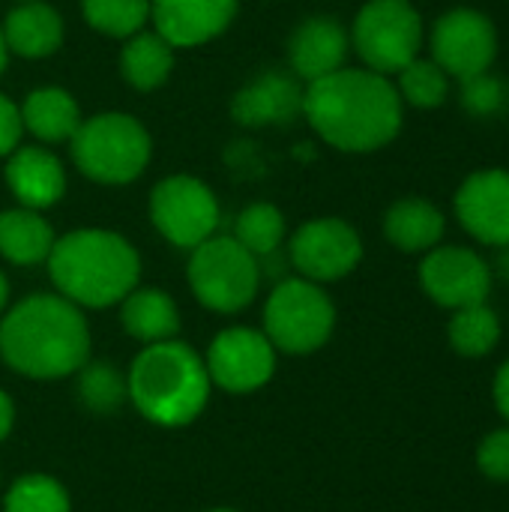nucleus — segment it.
I'll return each instance as SVG.
<instances>
[{
	"mask_svg": "<svg viewBox=\"0 0 509 512\" xmlns=\"http://www.w3.org/2000/svg\"><path fill=\"white\" fill-rule=\"evenodd\" d=\"M405 102L387 75L372 69H336L303 90V117L336 150L372 153L402 129Z\"/></svg>",
	"mask_w": 509,
	"mask_h": 512,
	"instance_id": "f257e3e1",
	"label": "nucleus"
},
{
	"mask_svg": "<svg viewBox=\"0 0 509 512\" xmlns=\"http://www.w3.org/2000/svg\"><path fill=\"white\" fill-rule=\"evenodd\" d=\"M3 363L33 381L75 375L90 357V330L81 306L60 294H33L0 321Z\"/></svg>",
	"mask_w": 509,
	"mask_h": 512,
	"instance_id": "f03ea898",
	"label": "nucleus"
},
{
	"mask_svg": "<svg viewBox=\"0 0 509 512\" xmlns=\"http://www.w3.org/2000/svg\"><path fill=\"white\" fill-rule=\"evenodd\" d=\"M48 273L57 294L84 309H108L138 288L141 258L135 246L105 228H81L54 240Z\"/></svg>",
	"mask_w": 509,
	"mask_h": 512,
	"instance_id": "7ed1b4c3",
	"label": "nucleus"
},
{
	"mask_svg": "<svg viewBox=\"0 0 509 512\" xmlns=\"http://www.w3.org/2000/svg\"><path fill=\"white\" fill-rule=\"evenodd\" d=\"M210 387L204 360L177 339L147 345L126 375V393L138 414L165 429L198 420L210 399Z\"/></svg>",
	"mask_w": 509,
	"mask_h": 512,
	"instance_id": "20e7f679",
	"label": "nucleus"
},
{
	"mask_svg": "<svg viewBox=\"0 0 509 512\" xmlns=\"http://www.w3.org/2000/svg\"><path fill=\"white\" fill-rule=\"evenodd\" d=\"M75 168L102 186H126L138 180L153 156L150 132L123 111H105L81 120L69 141Z\"/></svg>",
	"mask_w": 509,
	"mask_h": 512,
	"instance_id": "39448f33",
	"label": "nucleus"
},
{
	"mask_svg": "<svg viewBox=\"0 0 509 512\" xmlns=\"http://www.w3.org/2000/svg\"><path fill=\"white\" fill-rule=\"evenodd\" d=\"M336 327V306L318 282L285 279L273 288L264 306V336L282 354H315Z\"/></svg>",
	"mask_w": 509,
	"mask_h": 512,
	"instance_id": "423d86ee",
	"label": "nucleus"
},
{
	"mask_svg": "<svg viewBox=\"0 0 509 512\" xmlns=\"http://www.w3.org/2000/svg\"><path fill=\"white\" fill-rule=\"evenodd\" d=\"M189 288L201 306L219 315L243 312L261 285L258 258L243 249L234 237H210L192 249L186 267Z\"/></svg>",
	"mask_w": 509,
	"mask_h": 512,
	"instance_id": "0eeeda50",
	"label": "nucleus"
},
{
	"mask_svg": "<svg viewBox=\"0 0 509 512\" xmlns=\"http://www.w3.org/2000/svg\"><path fill=\"white\" fill-rule=\"evenodd\" d=\"M348 36L366 69L390 78L420 57L423 18L411 0H369L357 12Z\"/></svg>",
	"mask_w": 509,
	"mask_h": 512,
	"instance_id": "6e6552de",
	"label": "nucleus"
},
{
	"mask_svg": "<svg viewBox=\"0 0 509 512\" xmlns=\"http://www.w3.org/2000/svg\"><path fill=\"white\" fill-rule=\"evenodd\" d=\"M150 219L177 249H195L219 228V201L210 186L189 174L165 177L150 192Z\"/></svg>",
	"mask_w": 509,
	"mask_h": 512,
	"instance_id": "1a4fd4ad",
	"label": "nucleus"
},
{
	"mask_svg": "<svg viewBox=\"0 0 509 512\" xmlns=\"http://www.w3.org/2000/svg\"><path fill=\"white\" fill-rule=\"evenodd\" d=\"M432 60L459 81L483 75L498 57V30L489 15L477 9H450L432 27Z\"/></svg>",
	"mask_w": 509,
	"mask_h": 512,
	"instance_id": "9d476101",
	"label": "nucleus"
},
{
	"mask_svg": "<svg viewBox=\"0 0 509 512\" xmlns=\"http://www.w3.org/2000/svg\"><path fill=\"white\" fill-rule=\"evenodd\" d=\"M363 261V240L345 219L324 216L300 225L291 237V264L309 282H339Z\"/></svg>",
	"mask_w": 509,
	"mask_h": 512,
	"instance_id": "9b49d317",
	"label": "nucleus"
},
{
	"mask_svg": "<svg viewBox=\"0 0 509 512\" xmlns=\"http://www.w3.org/2000/svg\"><path fill=\"white\" fill-rule=\"evenodd\" d=\"M204 366L210 384L225 393H255L276 372V348L261 330L231 327L210 342Z\"/></svg>",
	"mask_w": 509,
	"mask_h": 512,
	"instance_id": "f8f14e48",
	"label": "nucleus"
},
{
	"mask_svg": "<svg viewBox=\"0 0 509 512\" xmlns=\"http://www.w3.org/2000/svg\"><path fill=\"white\" fill-rule=\"evenodd\" d=\"M423 291L444 309H465L489 300L492 270L465 246H435L420 264Z\"/></svg>",
	"mask_w": 509,
	"mask_h": 512,
	"instance_id": "ddd939ff",
	"label": "nucleus"
},
{
	"mask_svg": "<svg viewBox=\"0 0 509 512\" xmlns=\"http://www.w3.org/2000/svg\"><path fill=\"white\" fill-rule=\"evenodd\" d=\"M462 228L483 246L509 249V171L483 168L465 177L456 192Z\"/></svg>",
	"mask_w": 509,
	"mask_h": 512,
	"instance_id": "4468645a",
	"label": "nucleus"
},
{
	"mask_svg": "<svg viewBox=\"0 0 509 512\" xmlns=\"http://www.w3.org/2000/svg\"><path fill=\"white\" fill-rule=\"evenodd\" d=\"M240 0H150V21L171 48H195L222 36Z\"/></svg>",
	"mask_w": 509,
	"mask_h": 512,
	"instance_id": "2eb2a0df",
	"label": "nucleus"
},
{
	"mask_svg": "<svg viewBox=\"0 0 509 512\" xmlns=\"http://www.w3.org/2000/svg\"><path fill=\"white\" fill-rule=\"evenodd\" d=\"M351 48V36L348 30L330 18V15H315L306 18L288 39V60L291 69L300 81L312 84L336 69L345 66Z\"/></svg>",
	"mask_w": 509,
	"mask_h": 512,
	"instance_id": "dca6fc26",
	"label": "nucleus"
},
{
	"mask_svg": "<svg viewBox=\"0 0 509 512\" xmlns=\"http://www.w3.org/2000/svg\"><path fill=\"white\" fill-rule=\"evenodd\" d=\"M303 90L300 78L285 72H264L246 87H240L231 99V117L240 126H279L303 114Z\"/></svg>",
	"mask_w": 509,
	"mask_h": 512,
	"instance_id": "f3484780",
	"label": "nucleus"
},
{
	"mask_svg": "<svg viewBox=\"0 0 509 512\" xmlns=\"http://www.w3.org/2000/svg\"><path fill=\"white\" fill-rule=\"evenodd\" d=\"M6 186L27 210L54 207L66 192V171L60 159L36 144L15 147L6 162Z\"/></svg>",
	"mask_w": 509,
	"mask_h": 512,
	"instance_id": "a211bd4d",
	"label": "nucleus"
},
{
	"mask_svg": "<svg viewBox=\"0 0 509 512\" xmlns=\"http://www.w3.org/2000/svg\"><path fill=\"white\" fill-rule=\"evenodd\" d=\"M0 30H3L9 54L27 57V60L48 57L63 45V18L54 6L42 0H27L9 9Z\"/></svg>",
	"mask_w": 509,
	"mask_h": 512,
	"instance_id": "6ab92c4d",
	"label": "nucleus"
},
{
	"mask_svg": "<svg viewBox=\"0 0 509 512\" xmlns=\"http://www.w3.org/2000/svg\"><path fill=\"white\" fill-rule=\"evenodd\" d=\"M18 108L24 129L42 144H66L81 126V108L63 87H36Z\"/></svg>",
	"mask_w": 509,
	"mask_h": 512,
	"instance_id": "aec40b11",
	"label": "nucleus"
},
{
	"mask_svg": "<svg viewBox=\"0 0 509 512\" xmlns=\"http://www.w3.org/2000/svg\"><path fill=\"white\" fill-rule=\"evenodd\" d=\"M120 321L123 330L144 345L168 342L180 333V309L159 288H132L120 300Z\"/></svg>",
	"mask_w": 509,
	"mask_h": 512,
	"instance_id": "412c9836",
	"label": "nucleus"
},
{
	"mask_svg": "<svg viewBox=\"0 0 509 512\" xmlns=\"http://www.w3.org/2000/svg\"><path fill=\"white\" fill-rule=\"evenodd\" d=\"M444 228V213L426 198H402L384 216V234L402 252H429L441 246Z\"/></svg>",
	"mask_w": 509,
	"mask_h": 512,
	"instance_id": "4be33fe9",
	"label": "nucleus"
},
{
	"mask_svg": "<svg viewBox=\"0 0 509 512\" xmlns=\"http://www.w3.org/2000/svg\"><path fill=\"white\" fill-rule=\"evenodd\" d=\"M54 228L39 216V210L15 207L0 213V258L15 267L45 264L54 249Z\"/></svg>",
	"mask_w": 509,
	"mask_h": 512,
	"instance_id": "5701e85b",
	"label": "nucleus"
},
{
	"mask_svg": "<svg viewBox=\"0 0 509 512\" xmlns=\"http://www.w3.org/2000/svg\"><path fill=\"white\" fill-rule=\"evenodd\" d=\"M174 69V48L156 30H138L120 51V75L135 90L147 93L168 81Z\"/></svg>",
	"mask_w": 509,
	"mask_h": 512,
	"instance_id": "b1692460",
	"label": "nucleus"
},
{
	"mask_svg": "<svg viewBox=\"0 0 509 512\" xmlns=\"http://www.w3.org/2000/svg\"><path fill=\"white\" fill-rule=\"evenodd\" d=\"M285 216L276 204L258 201L249 204L246 210H240L237 222H234V240L249 249L255 258L261 255H273L282 243H285Z\"/></svg>",
	"mask_w": 509,
	"mask_h": 512,
	"instance_id": "393cba45",
	"label": "nucleus"
},
{
	"mask_svg": "<svg viewBox=\"0 0 509 512\" xmlns=\"http://www.w3.org/2000/svg\"><path fill=\"white\" fill-rule=\"evenodd\" d=\"M498 339H501V321L486 303L456 309L450 321V342L462 357H486L498 345Z\"/></svg>",
	"mask_w": 509,
	"mask_h": 512,
	"instance_id": "a878e982",
	"label": "nucleus"
},
{
	"mask_svg": "<svg viewBox=\"0 0 509 512\" xmlns=\"http://www.w3.org/2000/svg\"><path fill=\"white\" fill-rule=\"evenodd\" d=\"M84 21L114 39H129L150 21V0H81Z\"/></svg>",
	"mask_w": 509,
	"mask_h": 512,
	"instance_id": "bb28decb",
	"label": "nucleus"
},
{
	"mask_svg": "<svg viewBox=\"0 0 509 512\" xmlns=\"http://www.w3.org/2000/svg\"><path fill=\"white\" fill-rule=\"evenodd\" d=\"M399 84V96L402 102L414 105V108H438L447 99L450 90V75L429 57H414L402 72H396Z\"/></svg>",
	"mask_w": 509,
	"mask_h": 512,
	"instance_id": "cd10ccee",
	"label": "nucleus"
},
{
	"mask_svg": "<svg viewBox=\"0 0 509 512\" xmlns=\"http://www.w3.org/2000/svg\"><path fill=\"white\" fill-rule=\"evenodd\" d=\"M3 512H72V501L54 477L27 474L9 486Z\"/></svg>",
	"mask_w": 509,
	"mask_h": 512,
	"instance_id": "c85d7f7f",
	"label": "nucleus"
},
{
	"mask_svg": "<svg viewBox=\"0 0 509 512\" xmlns=\"http://www.w3.org/2000/svg\"><path fill=\"white\" fill-rule=\"evenodd\" d=\"M78 378V393L81 402L96 411V414H111L123 405V399H129L126 393V378H120V372L111 363H84Z\"/></svg>",
	"mask_w": 509,
	"mask_h": 512,
	"instance_id": "c756f323",
	"label": "nucleus"
},
{
	"mask_svg": "<svg viewBox=\"0 0 509 512\" xmlns=\"http://www.w3.org/2000/svg\"><path fill=\"white\" fill-rule=\"evenodd\" d=\"M507 96V84L501 78H495L492 72H483V75L462 81V105L474 117H489V114L504 111Z\"/></svg>",
	"mask_w": 509,
	"mask_h": 512,
	"instance_id": "7c9ffc66",
	"label": "nucleus"
},
{
	"mask_svg": "<svg viewBox=\"0 0 509 512\" xmlns=\"http://www.w3.org/2000/svg\"><path fill=\"white\" fill-rule=\"evenodd\" d=\"M477 465L489 480L509 483V429L492 432L480 450H477Z\"/></svg>",
	"mask_w": 509,
	"mask_h": 512,
	"instance_id": "2f4dec72",
	"label": "nucleus"
},
{
	"mask_svg": "<svg viewBox=\"0 0 509 512\" xmlns=\"http://www.w3.org/2000/svg\"><path fill=\"white\" fill-rule=\"evenodd\" d=\"M24 135V123H21V108L0 93V156H9Z\"/></svg>",
	"mask_w": 509,
	"mask_h": 512,
	"instance_id": "473e14b6",
	"label": "nucleus"
},
{
	"mask_svg": "<svg viewBox=\"0 0 509 512\" xmlns=\"http://www.w3.org/2000/svg\"><path fill=\"white\" fill-rule=\"evenodd\" d=\"M12 423H15V405H12V399L0 390V444L9 438Z\"/></svg>",
	"mask_w": 509,
	"mask_h": 512,
	"instance_id": "72a5a7b5",
	"label": "nucleus"
},
{
	"mask_svg": "<svg viewBox=\"0 0 509 512\" xmlns=\"http://www.w3.org/2000/svg\"><path fill=\"white\" fill-rule=\"evenodd\" d=\"M495 402H498L501 414L509 420V363L498 372V378H495Z\"/></svg>",
	"mask_w": 509,
	"mask_h": 512,
	"instance_id": "f704fd0d",
	"label": "nucleus"
},
{
	"mask_svg": "<svg viewBox=\"0 0 509 512\" xmlns=\"http://www.w3.org/2000/svg\"><path fill=\"white\" fill-rule=\"evenodd\" d=\"M6 303H9V282H6V276L0 273V315H3V309H6Z\"/></svg>",
	"mask_w": 509,
	"mask_h": 512,
	"instance_id": "c9c22d12",
	"label": "nucleus"
},
{
	"mask_svg": "<svg viewBox=\"0 0 509 512\" xmlns=\"http://www.w3.org/2000/svg\"><path fill=\"white\" fill-rule=\"evenodd\" d=\"M6 60H9V48H6V39H3V30H0V72L6 69Z\"/></svg>",
	"mask_w": 509,
	"mask_h": 512,
	"instance_id": "e433bc0d",
	"label": "nucleus"
},
{
	"mask_svg": "<svg viewBox=\"0 0 509 512\" xmlns=\"http://www.w3.org/2000/svg\"><path fill=\"white\" fill-rule=\"evenodd\" d=\"M207 512H237V510H228V507H219V510H207Z\"/></svg>",
	"mask_w": 509,
	"mask_h": 512,
	"instance_id": "4c0bfd02",
	"label": "nucleus"
},
{
	"mask_svg": "<svg viewBox=\"0 0 509 512\" xmlns=\"http://www.w3.org/2000/svg\"><path fill=\"white\" fill-rule=\"evenodd\" d=\"M21 3H27V0H21Z\"/></svg>",
	"mask_w": 509,
	"mask_h": 512,
	"instance_id": "58836bf2",
	"label": "nucleus"
}]
</instances>
